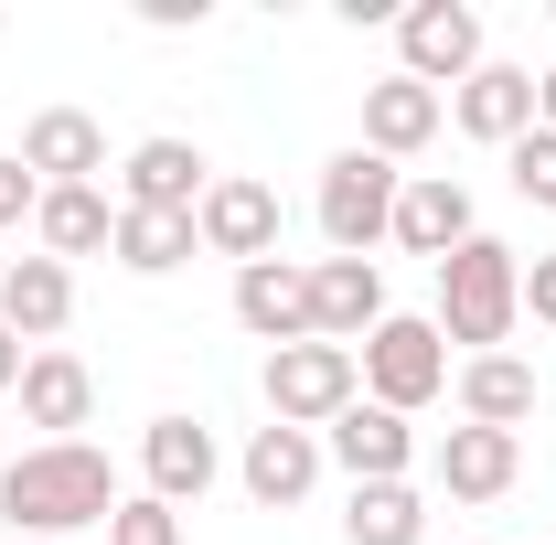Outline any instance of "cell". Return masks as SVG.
I'll return each mask as SVG.
<instances>
[{"mask_svg":"<svg viewBox=\"0 0 556 545\" xmlns=\"http://www.w3.org/2000/svg\"><path fill=\"white\" fill-rule=\"evenodd\" d=\"M129 492H118V471H108V449H86V439H33L11 471H0V524L33 545L75 535V524H108Z\"/></svg>","mask_w":556,"mask_h":545,"instance_id":"obj_1","label":"cell"},{"mask_svg":"<svg viewBox=\"0 0 556 545\" xmlns=\"http://www.w3.org/2000/svg\"><path fill=\"white\" fill-rule=\"evenodd\" d=\"M514 321H525V257H514L503 236L450 246V257H439V332L471 342V353H503Z\"/></svg>","mask_w":556,"mask_h":545,"instance_id":"obj_2","label":"cell"},{"mask_svg":"<svg viewBox=\"0 0 556 545\" xmlns=\"http://www.w3.org/2000/svg\"><path fill=\"white\" fill-rule=\"evenodd\" d=\"M396 193H407L396 161L332 150V161H321V236H332V257H375V246L396 236Z\"/></svg>","mask_w":556,"mask_h":545,"instance_id":"obj_3","label":"cell"},{"mask_svg":"<svg viewBox=\"0 0 556 545\" xmlns=\"http://www.w3.org/2000/svg\"><path fill=\"white\" fill-rule=\"evenodd\" d=\"M353 364H364V396L396 407V417H417L428 396H450V332L439 321H407V310H386Z\"/></svg>","mask_w":556,"mask_h":545,"instance_id":"obj_4","label":"cell"},{"mask_svg":"<svg viewBox=\"0 0 556 545\" xmlns=\"http://www.w3.org/2000/svg\"><path fill=\"white\" fill-rule=\"evenodd\" d=\"M364 396V364H353L343 342H289V353H268V417L278 428H332V417Z\"/></svg>","mask_w":556,"mask_h":545,"instance_id":"obj_5","label":"cell"},{"mask_svg":"<svg viewBox=\"0 0 556 545\" xmlns=\"http://www.w3.org/2000/svg\"><path fill=\"white\" fill-rule=\"evenodd\" d=\"M396 54L417 75V86H460V75H482V11L471 0H417V11H396Z\"/></svg>","mask_w":556,"mask_h":545,"instance_id":"obj_6","label":"cell"},{"mask_svg":"<svg viewBox=\"0 0 556 545\" xmlns=\"http://www.w3.org/2000/svg\"><path fill=\"white\" fill-rule=\"evenodd\" d=\"M193 236H204L214 257L257 268V257H278V193L257 182V172H214L204 204H193Z\"/></svg>","mask_w":556,"mask_h":545,"instance_id":"obj_7","label":"cell"},{"mask_svg":"<svg viewBox=\"0 0 556 545\" xmlns=\"http://www.w3.org/2000/svg\"><path fill=\"white\" fill-rule=\"evenodd\" d=\"M214 182V161L193 150V139H139L129 161H118V204L129 214H193Z\"/></svg>","mask_w":556,"mask_h":545,"instance_id":"obj_8","label":"cell"},{"mask_svg":"<svg viewBox=\"0 0 556 545\" xmlns=\"http://www.w3.org/2000/svg\"><path fill=\"white\" fill-rule=\"evenodd\" d=\"M321 460H343L353 481H407V460H417V428L396 407H375V396H353L332 428H321Z\"/></svg>","mask_w":556,"mask_h":545,"instance_id":"obj_9","label":"cell"},{"mask_svg":"<svg viewBox=\"0 0 556 545\" xmlns=\"http://www.w3.org/2000/svg\"><path fill=\"white\" fill-rule=\"evenodd\" d=\"M386 321V278H375V257H321L311 268V342H364Z\"/></svg>","mask_w":556,"mask_h":545,"instance_id":"obj_10","label":"cell"},{"mask_svg":"<svg viewBox=\"0 0 556 545\" xmlns=\"http://www.w3.org/2000/svg\"><path fill=\"white\" fill-rule=\"evenodd\" d=\"M236 321L289 353V342H311V268H289V257H257V268H236Z\"/></svg>","mask_w":556,"mask_h":545,"instance_id":"obj_11","label":"cell"},{"mask_svg":"<svg viewBox=\"0 0 556 545\" xmlns=\"http://www.w3.org/2000/svg\"><path fill=\"white\" fill-rule=\"evenodd\" d=\"M450 118V97L439 86H417V75H386V86H364V150L375 161H417L428 139Z\"/></svg>","mask_w":556,"mask_h":545,"instance_id":"obj_12","label":"cell"},{"mask_svg":"<svg viewBox=\"0 0 556 545\" xmlns=\"http://www.w3.org/2000/svg\"><path fill=\"white\" fill-rule=\"evenodd\" d=\"M471 236H482V225H471V193H460L450 172H407V193H396V246L439 268V257L471 246Z\"/></svg>","mask_w":556,"mask_h":545,"instance_id":"obj_13","label":"cell"},{"mask_svg":"<svg viewBox=\"0 0 556 545\" xmlns=\"http://www.w3.org/2000/svg\"><path fill=\"white\" fill-rule=\"evenodd\" d=\"M65 321H75V268H54V257H11L0 268V332L11 342H43L54 353Z\"/></svg>","mask_w":556,"mask_h":545,"instance_id":"obj_14","label":"cell"},{"mask_svg":"<svg viewBox=\"0 0 556 545\" xmlns=\"http://www.w3.org/2000/svg\"><path fill=\"white\" fill-rule=\"evenodd\" d=\"M450 118H460L471 139H492V150H514V139L535 129V75L482 54V75H460V86H450Z\"/></svg>","mask_w":556,"mask_h":545,"instance_id":"obj_15","label":"cell"},{"mask_svg":"<svg viewBox=\"0 0 556 545\" xmlns=\"http://www.w3.org/2000/svg\"><path fill=\"white\" fill-rule=\"evenodd\" d=\"M139 471H150V492L182 514V503H204L214 492V428H193V417H150V439H139Z\"/></svg>","mask_w":556,"mask_h":545,"instance_id":"obj_16","label":"cell"},{"mask_svg":"<svg viewBox=\"0 0 556 545\" xmlns=\"http://www.w3.org/2000/svg\"><path fill=\"white\" fill-rule=\"evenodd\" d=\"M22 172L54 193V182H97L108 172V129L86 118V107H43L33 129H22Z\"/></svg>","mask_w":556,"mask_h":545,"instance_id":"obj_17","label":"cell"},{"mask_svg":"<svg viewBox=\"0 0 556 545\" xmlns=\"http://www.w3.org/2000/svg\"><path fill=\"white\" fill-rule=\"evenodd\" d=\"M11 396H22V417H33V428H43V439H75V428H86V417H97V375H86V364H75V353H33V364H22V385H11Z\"/></svg>","mask_w":556,"mask_h":545,"instance_id":"obj_18","label":"cell"},{"mask_svg":"<svg viewBox=\"0 0 556 545\" xmlns=\"http://www.w3.org/2000/svg\"><path fill=\"white\" fill-rule=\"evenodd\" d=\"M236 481H247V492H257V503H300V492H311V481H321V439H311V428H257V439H247V460H236Z\"/></svg>","mask_w":556,"mask_h":545,"instance_id":"obj_19","label":"cell"},{"mask_svg":"<svg viewBox=\"0 0 556 545\" xmlns=\"http://www.w3.org/2000/svg\"><path fill=\"white\" fill-rule=\"evenodd\" d=\"M525 471V449H514V428H450L439 439V481L460 492V503H503Z\"/></svg>","mask_w":556,"mask_h":545,"instance_id":"obj_20","label":"cell"},{"mask_svg":"<svg viewBox=\"0 0 556 545\" xmlns=\"http://www.w3.org/2000/svg\"><path fill=\"white\" fill-rule=\"evenodd\" d=\"M33 236H43V257H54V268H65V257H97V246L118 236V204H108L97 182H54L43 214H33Z\"/></svg>","mask_w":556,"mask_h":545,"instance_id":"obj_21","label":"cell"},{"mask_svg":"<svg viewBox=\"0 0 556 545\" xmlns=\"http://www.w3.org/2000/svg\"><path fill=\"white\" fill-rule=\"evenodd\" d=\"M525 417H535V364L471 353L460 364V428H525Z\"/></svg>","mask_w":556,"mask_h":545,"instance_id":"obj_22","label":"cell"},{"mask_svg":"<svg viewBox=\"0 0 556 545\" xmlns=\"http://www.w3.org/2000/svg\"><path fill=\"white\" fill-rule=\"evenodd\" d=\"M193 246H204L193 214H129V204H118V236H108V257H118L129 278H172Z\"/></svg>","mask_w":556,"mask_h":545,"instance_id":"obj_23","label":"cell"},{"mask_svg":"<svg viewBox=\"0 0 556 545\" xmlns=\"http://www.w3.org/2000/svg\"><path fill=\"white\" fill-rule=\"evenodd\" d=\"M343 535H353V545H417V535H428V503H417V481H353Z\"/></svg>","mask_w":556,"mask_h":545,"instance_id":"obj_24","label":"cell"},{"mask_svg":"<svg viewBox=\"0 0 556 545\" xmlns=\"http://www.w3.org/2000/svg\"><path fill=\"white\" fill-rule=\"evenodd\" d=\"M503 172H514V193H525V204L556 214V129H525L514 150H503Z\"/></svg>","mask_w":556,"mask_h":545,"instance_id":"obj_25","label":"cell"},{"mask_svg":"<svg viewBox=\"0 0 556 545\" xmlns=\"http://www.w3.org/2000/svg\"><path fill=\"white\" fill-rule=\"evenodd\" d=\"M108 545H182V514H172L161 492H129V503L108 514Z\"/></svg>","mask_w":556,"mask_h":545,"instance_id":"obj_26","label":"cell"},{"mask_svg":"<svg viewBox=\"0 0 556 545\" xmlns=\"http://www.w3.org/2000/svg\"><path fill=\"white\" fill-rule=\"evenodd\" d=\"M33 214H43V182L22 161H0V225H33Z\"/></svg>","mask_w":556,"mask_h":545,"instance_id":"obj_27","label":"cell"},{"mask_svg":"<svg viewBox=\"0 0 556 545\" xmlns=\"http://www.w3.org/2000/svg\"><path fill=\"white\" fill-rule=\"evenodd\" d=\"M525 310L556 332V257H535V268H525Z\"/></svg>","mask_w":556,"mask_h":545,"instance_id":"obj_28","label":"cell"},{"mask_svg":"<svg viewBox=\"0 0 556 545\" xmlns=\"http://www.w3.org/2000/svg\"><path fill=\"white\" fill-rule=\"evenodd\" d=\"M22 364H33V353H22V342L0 332V396H11V385H22Z\"/></svg>","mask_w":556,"mask_h":545,"instance_id":"obj_29","label":"cell"},{"mask_svg":"<svg viewBox=\"0 0 556 545\" xmlns=\"http://www.w3.org/2000/svg\"><path fill=\"white\" fill-rule=\"evenodd\" d=\"M535 129H556V65L535 75Z\"/></svg>","mask_w":556,"mask_h":545,"instance_id":"obj_30","label":"cell"},{"mask_svg":"<svg viewBox=\"0 0 556 545\" xmlns=\"http://www.w3.org/2000/svg\"><path fill=\"white\" fill-rule=\"evenodd\" d=\"M11 545H33V535H11Z\"/></svg>","mask_w":556,"mask_h":545,"instance_id":"obj_31","label":"cell"}]
</instances>
